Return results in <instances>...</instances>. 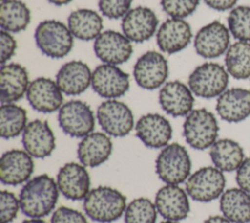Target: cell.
Listing matches in <instances>:
<instances>
[{
	"mask_svg": "<svg viewBox=\"0 0 250 223\" xmlns=\"http://www.w3.org/2000/svg\"><path fill=\"white\" fill-rule=\"evenodd\" d=\"M188 84L197 97L204 99L219 97L227 90L229 72L218 63H204L189 74Z\"/></svg>",
	"mask_w": 250,
	"mask_h": 223,
	"instance_id": "cell-6",
	"label": "cell"
},
{
	"mask_svg": "<svg viewBox=\"0 0 250 223\" xmlns=\"http://www.w3.org/2000/svg\"><path fill=\"white\" fill-rule=\"evenodd\" d=\"M226 69L235 79L250 77V42L237 41L231 44L225 57Z\"/></svg>",
	"mask_w": 250,
	"mask_h": 223,
	"instance_id": "cell-32",
	"label": "cell"
},
{
	"mask_svg": "<svg viewBox=\"0 0 250 223\" xmlns=\"http://www.w3.org/2000/svg\"><path fill=\"white\" fill-rule=\"evenodd\" d=\"M3 1H6V0H1V2H3Z\"/></svg>",
	"mask_w": 250,
	"mask_h": 223,
	"instance_id": "cell-46",
	"label": "cell"
},
{
	"mask_svg": "<svg viewBox=\"0 0 250 223\" xmlns=\"http://www.w3.org/2000/svg\"><path fill=\"white\" fill-rule=\"evenodd\" d=\"M209 155L214 166L223 172L237 170L245 158L239 143L228 138L217 140L211 146Z\"/></svg>",
	"mask_w": 250,
	"mask_h": 223,
	"instance_id": "cell-28",
	"label": "cell"
},
{
	"mask_svg": "<svg viewBox=\"0 0 250 223\" xmlns=\"http://www.w3.org/2000/svg\"><path fill=\"white\" fill-rule=\"evenodd\" d=\"M57 181L48 174L29 179L21 188L19 196L21 212L30 218L49 215L59 200Z\"/></svg>",
	"mask_w": 250,
	"mask_h": 223,
	"instance_id": "cell-1",
	"label": "cell"
},
{
	"mask_svg": "<svg viewBox=\"0 0 250 223\" xmlns=\"http://www.w3.org/2000/svg\"><path fill=\"white\" fill-rule=\"evenodd\" d=\"M157 209L154 202L146 198L134 199L124 212L125 223H156Z\"/></svg>",
	"mask_w": 250,
	"mask_h": 223,
	"instance_id": "cell-33",
	"label": "cell"
},
{
	"mask_svg": "<svg viewBox=\"0 0 250 223\" xmlns=\"http://www.w3.org/2000/svg\"><path fill=\"white\" fill-rule=\"evenodd\" d=\"M219 124L216 116L206 109L192 110L183 124L186 142L195 150H206L217 141Z\"/></svg>",
	"mask_w": 250,
	"mask_h": 223,
	"instance_id": "cell-5",
	"label": "cell"
},
{
	"mask_svg": "<svg viewBox=\"0 0 250 223\" xmlns=\"http://www.w3.org/2000/svg\"><path fill=\"white\" fill-rule=\"evenodd\" d=\"M205 4L216 11H227L234 7L237 0H203Z\"/></svg>",
	"mask_w": 250,
	"mask_h": 223,
	"instance_id": "cell-41",
	"label": "cell"
},
{
	"mask_svg": "<svg viewBox=\"0 0 250 223\" xmlns=\"http://www.w3.org/2000/svg\"><path fill=\"white\" fill-rule=\"evenodd\" d=\"M67 26L72 35L80 40L96 39L103 30V19L94 10L78 9L67 18Z\"/></svg>",
	"mask_w": 250,
	"mask_h": 223,
	"instance_id": "cell-29",
	"label": "cell"
},
{
	"mask_svg": "<svg viewBox=\"0 0 250 223\" xmlns=\"http://www.w3.org/2000/svg\"><path fill=\"white\" fill-rule=\"evenodd\" d=\"M34 170L32 156L23 150L5 152L0 159V180L4 185L17 186L26 183Z\"/></svg>",
	"mask_w": 250,
	"mask_h": 223,
	"instance_id": "cell-15",
	"label": "cell"
},
{
	"mask_svg": "<svg viewBox=\"0 0 250 223\" xmlns=\"http://www.w3.org/2000/svg\"><path fill=\"white\" fill-rule=\"evenodd\" d=\"M26 98L32 109L39 112L51 113L63 105L62 91L56 81L47 77H38L29 83Z\"/></svg>",
	"mask_w": 250,
	"mask_h": 223,
	"instance_id": "cell-16",
	"label": "cell"
},
{
	"mask_svg": "<svg viewBox=\"0 0 250 223\" xmlns=\"http://www.w3.org/2000/svg\"><path fill=\"white\" fill-rule=\"evenodd\" d=\"M21 208L20 200L10 191L3 190L0 193V218L1 223H11L18 215Z\"/></svg>",
	"mask_w": 250,
	"mask_h": 223,
	"instance_id": "cell-36",
	"label": "cell"
},
{
	"mask_svg": "<svg viewBox=\"0 0 250 223\" xmlns=\"http://www.w3.org/2000/svg\"><path fill=\"white\" fill-rule=\"evenodd\" d=\"M112 142L104 132H92L82 138L77 148V157L86 167H97L105 162L112 153Z\"/></svg>",
	"mask_w": 250,
	"mask_h": 223,
	"instance_id": "cell-25",
	"label": "cell"
},
{
	"mask_svg": "<svg viewBox=\"0 0 250 223\" xmlns=\"http://www.w3.org/2000/svg\"><path fill=\"white\" fill-rule=\"evenodd\" d=\"M27 125L25 109L14 103L2 104L0 108V135L9 140L18 137Z\"/></svg>",
	"mask_w": 250,
	"mask_h": 223,
	"instance_id": "cell-31",
	"label": "cell"
},
{
	"mask_svg": "<svg viewBox=\"0 0 250 223\" xmlns=\"http://www.w3.org/2000/svg\"><path fill=\"white\" fill-rule=\"evenodd\" d=\"M136 135L143 144L151 149L164 148L173 135L169 120L159 113L142 115L135 125Z\"/></svg>",
	"mask_w": 250,
	"mask_h": 223,
	"instance_id": "cell-18",
	"label": "cell"
},
{
	"mask_svg": "<svg viewBox=\"0 0 250 223\" xmlns=\"http://www.w3.org/2000/svg\"><path fill=\"white\" fill-rule=\"evenodd\" d=\"M133 0H99V9L106 18L117 20L129 11Z\"/></svg>",
	"mask_w": 250,
	"mask_h": 223,
	"instance_id": "cell-37",
	"label": "cell"
},
{
	"mask_svg": "<svg viewBox=\"0 0 250 223\" xmlns=\"http://www.w3.org/2000/svg\"><path fill=\"white\" fill-rule=\"evenodd\" d=\"M229 30L238 41L250 42V7L237 6L228 17Z\"/></svg>",
	"mask_w": 250,
	"mask_h": 223,
	"instance_id": "cell-34",
	"label": "cell"
},
{
	"mask_svg": "<svg viewBox=\"0 0 250 223\" xmlns=\"http://www.w3.org/2000/svg\"><path fill=\"white\" fill-rule=\"evenodd\" d=\"M158 25V18L155 13L144 6L130 10L122 19L121 28L123 34L136 43L148 40L153 36Z\"/></svg>",
	"mask_w": 250,
	"mask_h": 223,
	"instance_id": "cell-19",
	"label": "cell"
},
{
	"mask_svg": "<svg viewBox=\"0 0 250 223\" xmlns=\"http://www.w3.org/2000/svg\"><path fill=\"white\" fill-rule=\"evenodd\" d=\"M202 223H232L230 220L226 218L224 215H213L206 218Z\"/></svg>",
	"mask_w": 250,
	"mask_h": 223,
	"instance_id": "cell-42",
	"label": "cell"
},
{
	"mask_svg": "<svg viewBox=\"0 0 250 223\" xmlns=\"http://www.w3.org/2000/svg\"><path fill=\"white\" fill-rule=\"evenodd\" d=\"M235 180L239 188L250 193V156L244 158L237 168Z\"/></svg>",
	"mask_w": 250,
	"mask_h": 223,
	"instance_id": "cell-40",
	"label": "cell"
},
{
	"mask_svg": "<svg viewBox=\"0 0 250 223\" xmlns=\"http://www.w3.org/2000/svg\"><path fill=\"white\" fill-rule=\"evenodd\" d=\"M21 223H47V222L41 218H30V219L23 220Z\"/></svg>",
	"mask_w": 250,
	"mask_h": 223,
	"instance_id": "cell-44",
	"label": "cell"
},
{
	"mask_svg": "<svg viewBox=\"0 0 250 223\" xmlns=\"http://www.w3.org/2000/svg\"><path fill=\"white\" fill-rule=\"evenodd\" d=\"M91 85L102 98L116 99L129 90L130 78L129 74L117 66L103 64L92 72Z\"/></svg>",
	"mask_w": 250,
	"mask_h": 223,
	"instance_id": "cell-11",
	"label": "cell"
},
{
	"mask_svg": "<svg viewBox=\"0 0 250 223\" xmlns=\"http://www.w3.org/2000/svg\"><path fill=\"white\" fill-rule=\"evenodd\" d=\"M29 86L28 72L21 64L11 63L1 66L0 101L1 104L15 103L21 100Z\"/></svg>",
	"mask_w": 250,
	"mask_h": 223,
	"instance_id": "cell-24",
	"label": "cell"
},
{
	"mask_svg": "<svg viewBox=\"0 0 250 223\" xmlns=\"http://www.w3.org/2000/svg\"><path fill=\"white\" fill-rule=\"evenodd\" d=\"M126 207V197L109 186H99L90 190L83 200L86 215L99 223L116 221L124 214Z\"/></svg>",
	"mask_w": 250,
	"mask_h": 223,
	"instance_id": "cell-2",
	"label": "cell"
},
{
	"mask_svg": "<svg viewBox=\"0 0 250 223\" xmlns=\"http://www.w3.org/2000/svg\"><path fill=\"white\" fill-rule=\"evenodd\" d=\"M220 209L232 223H249L250 193L239 187L226 190L220 197Z\"/></svg>",
	"mask_w": 250,
	"mask_h": 223,
	"instance_id": "cell-27",
	"label": "cell"
},
{
	"mask_svg": "<svg viewBox=\"0 0 250 223\" xmlns=\"http://www.w3.org/2000/svg\"><path fill=\"white\" fill-rule=\"evenodd\" d=\"M21 143L24 151L36 158L49 156L56 148L55 135L49 123L42 119L27 123L22 132Z\"/></svg>",
	"mask_w": 250,
	"mask_h": 223,
	"instance_id": "cell-20",
	"label": "cell"
},
{
	"mask_svg": "<svg viewBox=\"0 0 250 223\" xmlns=\"http://www.w3.org/2000/svg\"><path fill=\"white\" fill-rule=\"evenodd\" d=\"M191 160L187 149L178 144H168L158 154L155 160V172L158 178L170 185H179L190 175Z\"/></svg>",
	"mask_w": 250,
	"mask_h": 223,
	"instance_id": "cell-3",
	"label": "cell"
},
{
	"mask_svg": "<svg viewBox=\"0 0 250 223\" xmlns=\"http://www.w3.org/2000/svg\"><path fill=\"white\" fill-rule=\"evenodd\" d=\"M97 118L104 132L113 137L128 135L135 125L131 109L125 103L116 99H108L103 102L98 107Z\"/></svg>",
	"mask_w": 250,
	"mask_h": 223,
	"instance_id": "cell-9",
	"label": "cell"
},
{
	"mask_svg": "<svg viewBox=\"0 0 250 223\" xmlns=\"http://www.w3.org/2000/svg\"><path fill=\"white\" fill-rule=\"evenodd\" d=\"M73 37L68 26L56 20L41 22L34 32L39 50L45 56L53 59L63 58L71 51Z\"/></svg>",
	"mask_w": 250,
	"mask_h": 223,
	"instance_id": "cell-4",
	"label": "cell"
},
{
	"mask_svg": "<svg viewBox=\"0 0 250 223\" xmlns=\"http://www.w3.org/2000/svg\"><path fill=\"white\" fill-rule=\"evenodd\" d=\"M225 175L215 166L201 167L186 181L188 195L199 202H209L220 198L225 192Z\"/></svg>",
	"mask_w": 250,
	"mask_h": 223,
	"instance_id": "cell-7",
	"label": "cell"
},
{
	"mask_svg": "<svg viewBox=\"0 0 250 223\" xmlns=\"http://www.w3.org/2000/svg\"><path fill=\"white\" fill-rule=\"evenodd\" d=\"M187 191L179 185L167 184L155 195L154 204L157 212L166 220L180 221L189 213V200Z\"/></svg>",
	"mask_w": 250,
	"mask_h": 223,
	"instance_id": "cell-17",
	"label": "cell"
},
{
	"mask_svg": "<svg viewBox=\"0 0 250 223\" xmlns=\"http://www.w3.org/2000/svg\"><path fill=\"white\" fill-rule=\"evenodd\" d=\"M160 223H179L178 221H172V220H165V221H162Z\"/></svg>",
	"mask_w": 250,
	"mask_h": 223,
	"instance_id": "cell-45",
	"label": "cell"
},
{
	"mask_svg": "<svg viewBox=\"0 0 250 223\" xmlns=\"http://www.w3.org/2000/svg\"><path fill=\"white\" fill-rule=\"evenodd\" d=\"M219 116L231 123L240 122L250 115V90L233 87L227 89L217 99Z\"/></svg>",
	"mask_w": 250,
	"mask_h": 223,
	"instance_id": "cell-23",
	"label": "cell"
},
{
	"mask_svg": "<svg viewBox=\"0 0 250 223\" xmlns=\"http://www.w3.org/2000/svg\"><path fill=\"white\" fill-rule=\"evenodd\" d=\"M200 0H160L163 11L171 18L184 19L190 16Z\"/></svg>",
	"mask_w": 250,
	"mask_h": 223,
	"instance_id": "cell-35",
	"label": "cell"
},
{
	"mask_svg": "<svg viewBox=\"0 0 250 223\" xmlns=\"http://www.w3.org/2000/svg\"><path fill=\"white\" fill-rule=\"evenodd\" d=\"M51 223H88L85 215L67 206L58 207L52 214Z\"/></svg>",
	"mask_w": 250,
	"mask_h": 223,
	"instance_id": "cell-38",
	"label": "cell"
},
{
	"mask_svg": "<svg viewBox=\"0 0 250 223\" xmlns=\"http://www.w3.org/2000/svg\"><path fill=\"white\" fill-rule=\"evenodd\" d=\"M94 52L104 64L116 66L131 58L133 46L124 34L115 30H105L95 39Z\"/></svg>",
	"mask_w": 250,
	"mask_h": 223,
	"instance_id": "cell-13",
	"label": "cell"
},
{
	"mask_svg": "<svg viewBox=\"0 0 250 223\" xmlns=\"http://www.w3.org/2000/svg\"><path fill=\"white\" fill-rule=\"evenodd\" d=\"M62 130L73 138H84L92 133L96 118L90 106L80 100H70L64 103L58 113Z\"/></svg>",
	"mask_w": 250,
	"mask_h": 223,
	"instance_id": "cell-8",
	"label": "cell"
},
{
	"mask_svg": "<svg viewBox=\"0 0 250 223\" xmlns=\"http://www.w3.org/2000/svg\"><path fill=\"white\" fill-rule=\"evenodd\" d=\"M169 68L165 57L156 52L148 51L143 54L134 66V78L137 84L146 90H154L164 84Z\"/></svg>",
	"mask_w": 250,
	"mask_h": 223,
	"instance_id": "cell-10",
	"label": "cell"
},
{
	"mask_svg": "<svg viewBox=\"0 0 250 223\" xmlns=\"http://www.w3.org/2000/svg\"><path fill=\"white\" fill-rule=\"evenodd\" d=\"M56 82L62 93L75 96L85 92L92 82V72L82 61H70L62 65L56 75Z\"/></svg>",
	"mask_w": 250,
	"mask_h": 223,
	"instance_id": "cell-26",
	"label": "cell"
},
{
	"mask_svg": "<svg viewBox=\"0 0 250 223\" xmlns=\"http://www.w3.org/2000/svg\"><path fill=\"white\" fill-rule=\"evenodd\" d=\"M0 64L1 66L6 65V63L15 55L17 49V41L10 34V32L1 30L0 32Z\"/></svg>",
	"mask_w": 250,
	"mask_h": 223,
	"instance_id": "cell-39",
	"label": "cell"
},
{
	"mask_svg": "<svg viewBox=\"0 0 250 223\" xmlns=\"http://www.w3.org/2000/svg\"><path fill=\"white\" fill-rule=\"evenodd\" d=\"M191 27L183 19H167L156 33L158 48L167 54H175L184 50L191 41Z\"/></svg>",
	"mask_w": 250,
	"mask_h": 223,
	"instance_id": "cell-22",
	"label": "cell"
},
{
	"mask_svg": "<svg viewBox=\"0 0 250 223\" xmlns=\"http://www.w3.org/2000/svg\"><path fill=\"white\" fill-rule=\"evenodd\" d=\"M30 10L21 0H6L0 5V26L8 32L24 30L30 22Z\"/></svg>",
	"mask_w": 250,
	"mask_h": 223,
	"instance_id": "cell-30",
	"label": "cell"
},
{
	"mask_svg": "<svg viewBox=\"0 0 250 223\" xmlns=\"http://www.w3.org/2000/svg\"><path fill=\"white\" fill-rule=\"evenodd\" d=\"M190 88L179 80L166 82L160 89L158 100L162 110L174 116H187L193 108L194 98Z\"/></svg>",
	"mask_w": 250,
	"mask_h": 223,
	"instance_id": "cell-21",
	"label": "cell"
},
{
	"mask_svg": "<svg viewBox=\"0 0 250 223\" xmlns=\"http://www.w3.org/2000/svg\"><path fill=\"white\" fill-rule=\"evenodd\" d=\"M229 41V28L220 21H214L197 31L193 45L199 56L206 59H214L228 51Z\"/></svg>",
	"mask_w": 250,
	"mask_h": 223,
	"instance_id": "cell-12",
	"label": "cell"
},
{
	"mask_svg": "<svg viewBox=\"0 0 250 223\" xmlns=\"http://www.w3.org/2000/svg\"><path fill=\"white\" fill-rule=\"evenodd\" d=\"M48 1L56 6H62L70 3L72 0H48Z\"/></svg>",
	"mask_w": 250,
	"mask_h": 223,
	"instance_id": "cell-43",
	"label": "cell"
},
{
	"mask_svg": "<svg viewBox=\"0 0 250 223\" xmlns=\"http://www.w3.org/2000/svg\"><path fill=\"white\" fill-rule=\"evenodd\" d=\"M57 184L60 192L70 201H81L90 192L91 179L86 166L78 162H67L57 174Z\"/></svg>",
	"mask_w": 250,
	"mask_h": 223,
	"instance_id": "cell-14",
	"label": "cell"
}]
</instances>
